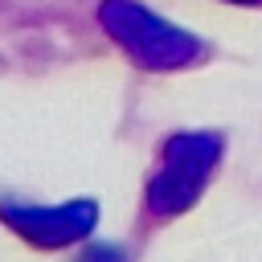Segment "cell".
Segmentation results:
<instances>
[{
  "instance_id": "cell-1",
  "label": "cell",
  "mask_w": 262,
  "mask_h": 262,
  "mask_svg": "<svg viewBox=\"0 0 262 262\" xmlns=\"http://www.w3.org/2000/svg\"><path fill=\"white\" fill-rule=\"evenodd\" d=\"M106 33L127 49V57L143 70H184L205 57V41L188 29L164 20L160 12L143 8L139 0H102Z\"/></svg>"
},
{
  "instance_id": "cell-2",
  "label": "cell",
  "mask_w": 262,
  "mask_h": 262,
  "mask_svg": "<svg viewBox=\"0 0 262 262\" xmlns=\"http://www.w3.org/2000/svg\"><path fill=\"white\" fill-rule=\"evenodd\" d=\"M225 139L217 131H184L172 135L160 151V168L147 184V209L151 217H176L196 205L205 184L213 180L221 164Z\"/></svg>"
},
{
  "instance_id": "cell-3",
  "label": "cell",
  "mask_w": 262,
  "mask_h": 262,
  "mask_svg": "<svg viewBox=\"0 0 262 262\" xmlns=\"http://www.w3.org/2000/svg\"><path fill=\"white\" fill-rule=\"evenodd\" d=\"M0 217L29 237L33 246H70L78 237H86L98 221V205L94 201H70V205H0Z\"/></svg>"
},
{
  "instance_id": "cell-4",
  "label": "cell",
  "mask_w": 262,
  "mask_h": 262,
  "mask_svg": "<svg viewBox=\"0 0 262 262\" xmlns=\"http://www.w3.org/2000/svg\"><path fill=\"white\" fill-rule=\"evenodd\" d=\"M74 262H127V254L119 246H90L86 254H78Z\"/></svg>"
},
{
  "instance_id": "cell-5",
  "label": "cell",
  "mask_w": 262,
  "mask_h": 262,
  "mask_svg": "<svg viewBox=\"0 0 262 262\" xmlns=\"http://www.w3.org/2000/svg\"><path fill=\"white\" fill-rule=\"evenodd\" d=\"M225 4H262V0H225Z\"/></svg>"
}]
</instances>
